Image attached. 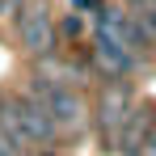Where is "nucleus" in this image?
I'll list each match as a JSON object with an SVG mask.
<instances>
[{"instance_id":"obj_1","label":"nucleus","mask_w":156,"mask_h":156,"mask_svg":"<svg viewBox=\"0 0 156 156\" xmlns=\"http://www.w3.org/2000/svg\"><path fill=\"white\" fill-rule=\"evenodd\" d=\"M17 34H21V47H26L30 55H51L55 30H51L47 4H30L26 13H21V21H17Z\"/></svg>"},{"instance_id":"obj_2","label":"nucleus","mask_w":156,"mask_h":156,"mask_svg":"<svg viewBox=\"0 0 156 156\" xmlns=\"http://www.w3.org/2000/svg\"><path fill=\"white\" fill-rule=\"evenodd\" d=\"M13 105H17V118H21V127H26L30 144H47V139H55V122H51L47 105L38 101L34 93H26V97H13Z\"/></svg>"},{"instance_id":"obj_3","label":"nucleus","mask_w":156,"mask_h":156,"mask_svg":"<svg viewBox=\"0 0 156 156\" xmlns=\"http://www.w3.org/2000/svg\"><path fill=\"white\" fill-rule=\"evenodd\" d=\"M97 59H101L114 76H127L131 63H135L131 51H127V42H122V38H114V34H105V30H97Z\"/></svg>"},{"instance_id":"obj_4","label":"nucleus","mask_w":156,"mask_h":156,"mask_svg":"<svg viewBox=\"0 0 156 156\" xmlns=\"http://www.w3.org/2000/svg\"><path fill=\"white\" fill-rule=\"evenodd\" d=\"M0 135H4V144H9L13 152L30 148V135H26V127H21V118H17L13 97H0Z\"/></svg>"},{"instance_id":"obj_5","label":"nucleus","mask_w":156,"mask_h":156,"mask_svg":"<svg viewBox=\"0 0 156 156\" xmlns=\"http://www.w3.org/2000/svg\"><path fill=\"white\" fill-rule=\"evenodd\" d=\"M122 105H127V93H122V89H110V93L101 97V127H105V135H114V131L127 122Z\"/></svg>"},{"instance_id":"obj_6","label":"nucleus","mask_w":156,"mask_h":156,"mask_svg":"<svg viewBox=\"0 0 156 156\" xmlns=\"http://www.w3.org/2000/svg\"><path fill=\"white\" fill-rule=\"evenodd\" d=\"M139 30L156 38V9H144V13H139Z\"/></svg>"},{"instance_id":"obj_7","label":"nucleus","mask_w":156,"mask_h":156,"mask_svg":"<svg viewBox=\"0 0 156 156\" xmlns=\"http://www.w3.org/2000/svg\"><path fill=\"white\" fill-rule=\"evenodd\" d=\"M0 156H13V148L4 144V135H0Z\"/></svg>"},{"instance_id":"obj_8","label":"nucleus","mask_w":156,"mask_h":156,"mask_svg":"<svg viewBox=\"0 0 156 156\" xmlns=\"http://www.w3.org/2000/svg\"><path fill=\"white\" fill-rule=\"evenodd\" d=\"M13 4H17V0H0V13H9V9H13Z\"/></svg>"},{"instance_id":"obj_9","label":"nucleus","mask_w":156,"mask_h":156,"mask_svg":"<svg viewBox=\"0 0 156 156\" xmlns=\"http://www.w3.org/2000/svg\"><path fill=\"white\" fill-rule=\"evenodd\" d=\"M148 148H152V152H156V127H152V135H148Z\"/></svg>"}]
</instances>
